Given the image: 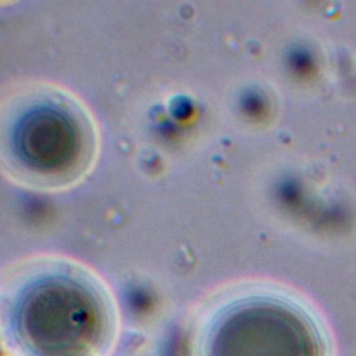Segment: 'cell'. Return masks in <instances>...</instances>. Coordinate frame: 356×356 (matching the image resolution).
Instances as JSON below:
<instances>
[{
  "label": "cell",
  "mask_w": 356,
  "mask_h": 356,
  "mask_svg": "<svg viewBox=\"0 0 356 356\" xmlns=\"http://www.w3.org/2000/svg\"><path fill=\"white\" fill-rule=\"evenodd\" d=\"M18 324L38 345H86L99 335L103 312L93 289L70 275H49L24 293Z\"/></svg>",
  "instance_id": "6da1fadb"
},
{
  "label": "cell",
  "mask_w": 356,
  "mask_h": 356,
  "mask_svg": "<svg viewBox=\"0 0 356 356\" xmlns=\"http://www.w3.org/2000/svg\"><path fill=\"white\" fill-rule=\"evenodd\" d=\"M10 143L24 168L42 177H58L76 167L83 134L71 111L47 100L19 114L11 127Z\"/></svg>",
  "instance_id": "7a4b0ae2"
},
{
  "label": "cell",
  "mask_w": 356,
  "mask_h": 356,
  "mask_svg": "<svg viewBox=\"0 0 356 356\" xmlns=\"http://www.w3.org/2000/svg\"><path fill=\"white\" fill-rule=\"evenodd\" d=\"M303 323L286 306L246 300L222 314L209 341L207 356H288L286 345L303 335Z\"/></svg>",
  "instance_id": "3957f363"
}]
</instances>
